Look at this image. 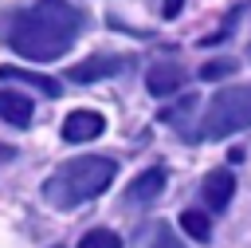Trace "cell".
<instances>
[{"instance_id": "12", "label": "cell", "mask_w": 251, "mask_h": 248, "mask_svg": "<svg viewBox=\"0 0 251 248\" xmlns=\"http://www.w3.org/2000/svg\"><path fill=\"white\" fill-rule=\"evenodd\" d=\"M78 248H122V240H118V232H110V228H94V232H86V236L78 240Z\"/></svg>"}, {"instance_id": "14", "label": "cell", "mask_w": 251, "mask_h": 248, "mask_svg": "<svg viewBox=\"0 0 251 248\" xmlns=\"http://www.w3.org/2000/svg\"><path fill=\"white\" fill-rule=\"evenodd\" d=\"M149 248H184V244H180L169 228H157V232H153V240H149Z\"/></svg>"}, {"instance_id": "1", "label": "cell", "mask_w": 251, "mask_h": 248, "mask_svg": "<svg viewBox=\"0 0 251 248\" xmlns=\"http://www.w3.org/2000/svg\"><path fill=\"white\" fill-rule=\"evenodd\" d=\"M82 31H86V16L71 0H35L4 20V43L35 63H51L67 55Z\"/></svg>"}, {"instance_id": "11", "label": "cell", "mask_w": 251, "mask_h": 248, "mask_svg": "<svg viewBox=\"0 0 251 248\" xmlns=\"http://www.w3.org/2000/svg\"><path fill=\"white\" fill-rule=\"evenodd\" d=\"M180 228H184L188 236H196V240H208V232H212V224H208V217H204V213H196V209H188V213H180Z\"/></svg>"}, {"instance_id": "6", "label": "cell", "mask_w": 251, "mask_h": 248, "mask_svg": "<svg viewBox=\"0 0 251 248\" xmlns=\"http://www.w3.org/2000/svg\"><path fill=\"white\" fill-rule=\"evenodd\" d=\"M231 193H235V173L231 169H212L200 185V197L208 201V209H227Z\"/></svg>"}, {"instance_id": "5", "label": "cell", "mask_w": 251, "mask_h": 248, "mask_svg": "<svg viewBox=\"0 0 251 248\" xmlns=\"http://www.w3.org/2000/svg\"><path fill=\"white\" fill-rule=\"evenodd\" d=\"M102 130H106V118L94 114V110H75V114L63 118V142H71V146H78V142H94Z\"/></svg>"}, {"instance_id": "15", "label": "cell", "mask_w": 251, "mask_h": 248, "mask_svg": "<svg viewBox=\"0 0 251 248\" xmlns=\"http://www.w3.org/2000/svg\"><path fill=\"white\" fill-rule=\"evenodd\" d=\"M180 8H184V0H161V16H165V20L180 16Z\"/></svg>"}, {"instance_id": "2", "label": "cell", "mask_w": 251, "mask_h": 248, "mask_svg": "<svg viewBox=\"0 0 251 248\" xmlns=\"http://www.w3.org/2000/svg\"><path fill=\"white\" fill-rule=\"evenodd\" d=\"M114 173H118L114 157L82 154V157H75V161H63V165L43 181V201H47L51 209L67 213V209H75V205L106 193L110 181H114Z\"/></svg>"}, {"instance_id": "8", "label": "cell", "mask_w": 251, "mask_h": 248, "mask_svg": "<svg viewBox=\"0 0 251 248\" xmlns=\"http://www.w3.org/2000/svg\"><path fill=\"white\" fill-rule=\"evenodd\" d=\"M180 83H184V71H180L176 63H153L149 75H145V87H149V94H157V98L173 94Z\"/></svg>"}, {"instance_id": "4", "label": "cell", "mask_w": 251, "mask_h": 248, "mask_svg": "<svg viewBox=\"0 0 251 248\" xmlns=\"http://www.w3.org/2000/svg\"><path fill=\"white\" fill-rule=\"evenodd\" d=\"M129 67H133L129 55H106V51H98V55L75 63L67 75H71L75 83H94V79H106V75H118V71H129Z\"/></svg>"}, {"instance_id": "13", "label": "cell", "mask_w": 251, "mask_h": 248, "mask_svg": "<svg viewBox=\"0 0 251 248\" xmlns=\"http://www.w3.org/2000/svg\"><path fill=\"white\" fill-rule=\"evenodd\" d=\"M224 75H235V59H212L200 67V79H224Z\"/></svg>"}, {"instance_id": "16", "label": "cell", "mask_w": 251, "mask_h": 248, "mask_svg": "<svg viewBox=\"0 0 251 248\" xmlns=\"http://www.w3.org/2000/svg\"><path fill=\"white\" fill-rule=\"evenodd\" d=\"M8 161H16V146H4L0 142V165H8Z\"/></svg>"}, {"instance_id": "7", "label": "cell", "mask_w": 251, "mask_h": 248, "mask_svg": "<svg viewBox=\"0 0 251 248\" xmlns=\"http://www.w3.org/2000/svg\"><path fill=\"white\" fill-rule=\"evenodd\" d=\"M161 189H165V169H145L141 177L129 181L126 201H129V205H153V201L161 197Z\"/></svg>"}, {"instance_id": "3", "label": "cell", "mask_w": 251, "mask_h": 248, "mask_svg": "<svg viewBox=\"0 0 251 248\" xmlns=\"http://www.w3.org/2000/svg\"><path fill=\"white\" fill-rule=\"evenodd\" d=\"M251 126V83H235V87H224L200 114V126L192 130L196 138H227L235 130H247ZM192 138V142H196Z\"/></svg>"}, {"instance_id": "9", "label": "cell", "mask_w": 251, "mask_h": 248, "mask_svg": "<svg viewBox=\"0 0 251 248\" xmlns=\"http://www.w3.org/2000/svg\"><path fill=\"white\" fill-rule=\"evenodd\" d=\"M0 118L12 122V126H27V122H31V98L20 94V91L0 87Z\"/></svg>"}, {"instance_id": "10", "label": "cell", "mask_w": 251, "mask_h": 248, "mask_svg": "<svg viewBox=\"0 0 251 248\" xmlns=\"http://www.w3.org/2000/svg\"><path fill=\"white\" fill-rule=\"evenodd\" d=\"M0 75H4V79H12V83H27V87H35V91H39V94H47V98H55V94L63 91L51 75H35V71H24V67H8V63H4V67H0Z\"/></svg>"}]
</instances>
